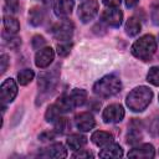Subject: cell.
Masks as SVG:
<instances>
[{
    "mask_svg": "<svg viewBox=\"0 0 159 159\" xmlns=\"http://www.w3.org/2000/svg\"><path fill=\"white\" fill-rule=\"evenodd\" d=\"M87 143V138L82 134H72L67 138V145L72 150H80Z\"/></svg>",
    "mask_w": 159,
    "mask_h": 159,
    "instance_id": "obj_17",
    "label": "cell"
},
{
    "mask_svg": "<svg viewBox=\"0 0 159 159\" xmlns=\"http://www.w3.org/2000/svg\"><path fill=\"white\" fill-rule=\"evenodd\" d=\"M102 2L108 7H117L120 4V0H102Z\"/></svg>",
    "mask_w": 159,
    "mask_h": 159,
    "instance_id": "obj_37",
    "label": "cell"
},
{
    "mask_svg": "<svg viewBox=\"0 0 159 159\" xmlns=\"http://www.w3.org/2000/svg\"><path fill=\"white\" fill-rule=\"evenodd\" d=\"M45 42H46V40H45L42 36H40V35L34 36V37H32V41H31L32 47H34L35 50H39L40 47H42V46L45 45Z\"/></svg>",
    "mask_w": 159,
    "mask_h": 159,
    "instance_id": "obj_30",
    "label": "cell"
},
{
    "mask_svg": "<svg viewBox=\"0 0 159 159\" xmlns=\"http://www.w3.org/2000/svg\"><path fill=\"white\" fill-rule=\"evenodd\" d=\"M152 98H153L152 89H149L145 86H139L129 92L125 103L129 107V109H132L133 112H142L149 106Z\"/></svg>",
    "mask_w": 159,
    "mask_h": 159,
    "instance_id": "obj_1",
    "label": "cell"
},
{
    "mask_svg": "<svg viewBox=\"0 0 159 159\" xmlns=\"http://www.w3.org/2000/svg\"><path fill=\"white\" fill-rule=\"evenodd\" d=\"M53 123H55V132L56 133H65L68 128V120L65 117H58Z\"/></svg>",
    "mask_w": 159,
    "mask_h": 159,
    "instance_id": "obj_26",
    "label": "cell"
},
{
    "mask_svg": "<svg viewBox=\"0 0 159 159\" xmlns=\"http://www.w3.org/2000/svg\"><path fill=\"white\" fill-rule=\"evenodd\" d=\"M137 2H138V0H125L127 7H133V6L137 5Z\"/></svg>",
    "mask_w": 159,
    "mask_h": 159,
    "instance_id": "obj_38",
    "label": "cell"
},
{
    "mask_svg": "<svg viewBox=\"0 0 159 159\" xmlns=\"http://www.w3.org/2000/svg\"><path fill=\"white\" fill-rule=\"evenodd\" d=\"M60 114H61V111H60L58 107L53 103V104H51V106L47 108V111H46V113H45V118H46L47 122H55V120L60 117Z\"/></svg>",
    "mask_w": 159,
    "mask_h": 159,
    "instance_id": "obj_24",
    "label": "cell"
},
{
    "mask_svg": "<svg viewBox=\"0 0 159 159\" xmlns=\"http://www.w3.org/2000/svg\"><path fill=\"white\" fill-rule=\"evenodd\" d=\"M0 62H1V73H5V71L7 68V63H9V56L2 53L0 56Z\"/></svg>",
    "mask_w": 159,
    "mask_h": 159,
    "instance_id": "obj_34",
    "label": "cell"
},
{
    "mask_svg": "<svg viewBox=\"0 0 159 159\" xmlns=\"http://www.w3.org/2000/svg\"><path fill=\"white\" fill-rule=\"evenodd\" d=\"M150 17L154 25H159V0H155L150 6Z\"/></svg>",
    "mask_w": 159,
    "mask_h": 159,
    "instance_id": "obj_28",
    "label": "cell"
},
{
    "mask_svg": "<svg viewBox=\"0 0 159 159\" xmlns=\"http://www.w3.org/2000/svg\"><path fill=\"white\" fill-rule=\"evenodd\" d=\"M155 51H157V42L154 36L152 35L142 36L132 46V53L142 61H149L152 56L155 53Z\"/></svg>",
    "mask_w": 159,
    "mask_h": 159,
    "instance_id": "obj_2",
    "label": "cell"
},
{
    "mask_svg": "<svg viewBox=\"0 0 159 159\" xmlns=\"http://www.w3.org/2000/svg\"><path fill=\"white\" fill-rule=\"evenodd\" d=\"M58 81V71L53 68L47 72H41L39 75V88L41 92H50L53 91Z\"/></svg>",
    "mask_w": 159,
    "mask_h": 159,
    "instance_id": "obj_4",
    "label": "cell"
},
{
    "mask_svg": "<svg viewBox=\"0 0 159 159\" xmlns=\"http://www.w3.org/2000/svg\"><path fill=\"white\" fill-rule=\"evenodd\" d=\"M140 31V21L137 17H129L125 22V32L129 36H135Z\"/></svg>",
    "mask_w": 159,
    "mask_h": 159,
    "instance_id": "obj_20",
    "label": "cell"
},
{
    "mask_svg": "<svg viewBox=\"0 0 159 159\" xmlns=\"http://www.w3.org/2000/svg\"><path fill=\"white\" fill-rule=\"evenodd\" d=\"M150 132L155 135H159V117L155 118L153 122H152V125H150Z\"/></svg>",
    "mask_w": 159,
    "mask_h": 159,
    "instance_id": "obj_35",
    "label": "cell"
},
{
    "mask_svg": "<svg viewBox=\"0 0 159 159\" xmlns=\"http://www.w3.org/2000/svg\"><path fill=\"white\" fill-rule=\"evenodd\" d=\"M42 157H47V158H55V159H61V158H66L67 157V150L63 147V144L61 143H55L52 145H50L48 148L45 149L43 153H41Z\"/></svg>",
    "mask_w": 159,
    "mask_h": 159,
    "instance_id": "obj_13",
    "label": "cell"
},
{
    "mask_svg": "<svg viewBox=\"0 0 159 159\" xmlns=\"http://www.w3.org/2000/svg\"><path fill=\"white\" fill-rule=\"evenodd\" d=\"M147 81L154 86H159V66L152 67L147 75Z\"/></svg>",
    "mask_w": 159,
    "mask_h": 159,
    "instance_id": "obj_25",
    "label": "cell"
},
{
    "mask_svg": "<svg viewBox=\"0 0 159 159\" xmlns=\"http://www.w3.org/2000/svg\"><path fill=\"white\" fill-rule=\"evenodd\" d=\"M17 94V86L12 78H7L2 82L0 87V99L2 104L10 103L15 99Z\"/></svg>",
    "mask_w": 159,
    "mask_h": 159,
    "instance_id": "obj_7",
    "label": "cell"
},
{
    "mask_svg": "<svg viewBox=\"0 0 159 159\" xmlns=\"http://www.w3.org/2000/svg\"><path fill=\"white\" fill-rule=\"evenodd\" d=\"M4 27H5L7 34L14 35V34H16L20 30V24L12 16H5L4 17Z\"/></svg>",
    "mask_w": 159,
    "mask_h": 159,
    "instance_id": "obj_21",
    "label": "cell"
},
{
    "mask_svg": "<svg viewBox=\"0 0 159 159\" xmlns=\"http://www.w3.org/2000/svg\"><path fill=\"white\" fill-rule=\"evenodd\" d=\"M123 118H124V108L118 103L109 104L103 111V120L106 123H118Z\"/></svg>",
    "mask_w": 159,
    "mask_h": 159,
    "instance_id": "obj_8",
    "label": "cell"
},
{
    "mask_svg": "<svg viewBox=\"0 0 159 159\" xmlns=\"http://www.w3.org/2000/svg\"><path fill=\"white\" fill-rule=\"evenodd\" d=\"M70 97H71L72 102L75 103V106L78 107V106L84 104V102H86V99H87V92H86L84 89L75 88V89L70 93Z\"/></svg>",
    "mask_w": 159,
    "mask_h": 159,
    "instance_id": "obj_22",
    "label": "cell"
},
{
    "mask_svg": "<svg viewBox=\"0 0 159 159\" xmlns=\"http://www.w3.org/2000/svg\"><path fill=\"white\" fill-rule=\"evenodd\" d=\"M98 12V2L96 0H87L78 7V17L82 22H89Z\"/></svg>",
    "mask_w": 159,
    "mask_h": 159,
    "instance_id": "obj_6",
    "label": "cell"
},
{
    "mask_svg": "<svg viewBox=\"0 0 159 159\" xmlns=\"http://www.w3.org/2000/svg\"><path fill=\"white\" fill-rule=\"evenodd\" d=\"M53 50L51 47H43V48H40V51L36 52V56H35V63L37 67L40 68H45L47 66H50V63L52 62L53 60Z\"/></svg>",
    "mask_w": 159,
    "mask_h": 159,
    "instance_id": "obj_11",
    "label": "cell"
},
{
    "mask_svg": "<svg viewBox=\"0 0 159 159\" xmlns=\"http://www.w3.org/2000/svg\"><path fill=\"white\" fill-rule=\"evenodd\" d=\"M5 4L11 12H16L19 10V0H5Z\"/></svg>",
    "mask_w": 159,
    "mask_h": 159,
    "instance_id": "obj_32",
    "label": "cell"
},
{
    "mask_svg": "<svg viewBox=\"0 0 159 159\" xmlns=\"http://www.w3.org/2000/svg\"><path fill=\"white\" fill-rule=\"evenodd\" d=\"M122 88L120 80L114 75H108L98 80L93 86V92L99 97H111L117 94Z\"/></svg>",
    "mask_w": 159,
    "mask_h": 159,
    "instance_id": "obj_3",
    "label": "cell"
},
{
    "mask_svg": "<svg viewBox=\"0 0 159 159\" xmlns=\"http://www.w3.org/2000/svg\"><path fill=\"white\" fill-rule=\"evenodd\" d=\"M92 142L98 145V147H106L108 145L109 143L113 142V135L109 133V132H104V130H97L92 134L91 137Z\"/></svg>",
    "mask_w": 159,
    "mask_h": 159,
    "instance_id": "obj_16",
    "label": "cell"
},
{
    "mask_svg": "<svg viewBox=\"0 0 159 159\" xmlns=\"http://www.w3.org/2000/svg\"><path fill=\"white\" fill-rule=\"evenodd\" d=\"M57 107H58V109L61 111V113H67V112H71L76 106H75V103L72 102V99H71V97H70V94L68 96H62V97H60L57 101H56V103H55Z\"/></svg>",
    "mask_w": 159,
    "mask_h": 159,
    "instance_id": "obj_19",
    "label": "cell"
},
{
    "mask_svg": "<svg viewBox=\"0 0 159 159\" xmlns=\"http://www.w3.org/2000/svg\"><path fill=\"white\" fill-rule=\"evenodd\" d=\"M155 154V150H154V147L152 144H142L139 147H135L133 148L129 153H128V157L129 158H137V159H150L153 158Z\"/></svg>",
    "mask_w": 159,
    "mask_h": 159,
    "instance_id": "obj_10",
    "label": "cell"
},
{
    "mask_svg": "<svg viewBox=\"0 0 159 159\" xmlns=\"http://www.w3.org/2000/svg\"><path fill=\"white\" fill-rule=\"evenodd\" d=\"M75 123H76V127L82 132H88L96 125V120H94L93 116L88 112L77 114L75 118Z\"/></svg>",
    "mask_w": 159,
    "mask_h": 159,
    "instance_id": "obj_12",
    "label": "cell"
},
{
    "mask_svg": "<svg viewBox=\"0 0 159 159\" xmlns=\"http://www.w3.org/2000/svg\"><path fill=\"white\" fill-rule=\"evenodd\" d=\"M92 157H93V154L87 150H80L78 153L73 154V158H92Z\"/></svg>",
    "mask_w": 159,
    "mask_h": 159,
    "instance_id": "obj_36",
    "label": "cell"
},
{
    "mask_svg": "<svg viewBox=\"0 0 159 159\" xmlns=\"http://www.w3.org/2000/svg\"><path fill=\"white\" fill-rule=\"evenodd\" d=\"M102 20L108 24L109 26H113V27H118L120 26L122 24V20H123V12L117 9V7H111L108 10H104L102 12Z\"/></svg>",
    "mask_w": 159,
    "mask_h": 159,
    "instance_id": "obj_9",
    "label": "cell"
},
{
    "mask_svg": "<svg viewBox=\"0 0 159 159\" xmlns=\"http://www.w3.org/2000/svg\"><path fill=\"white\" fill-rule=\"evenodd\" d=\"M34 76H35V73H34L32 70L25 68V70H22L17 73V81L21 86H26L27 83H30L34 80Z\"/></svg>",
    "mask_w": 159,
    "mask_h": 159,
    "instance_id": "obj_23",
    "label": "cell"
},
{
    "mask_svg": "<svg viewBox=\"0 0 159 159\" xmlns=\"http://www.w3.org/2000/svg\"><path fill=\"white\" fill-rule=\"evenodd\" d=\"M43 17H45V12H43V10H42L41 7L35 6V7H32V9L30 10V12H29V21H30V24H31L32 26H39V25H41L42 21H43Z\"/></svg>",
    "mask_w": 159,
    "mask_h": 159,
    "instance_id": "obj_18",
    "label": "cell"
},
{
    "mask_svg": "<svg viewBox=\"0 0 159 159\" xmlns=\"http://www.w3.org/2000/svg\"><path fill=\"white\" fill-rule=\"evenodd\" d=\"M140 139H142V134L139 133V130H138L137 128H132L130 132H129L128 135H127V143H129V144H135V143L140 142Z\"/></svg>",
    "mask_w": 159,
    "mask_h": 159,
    "instance_id": "obj_29",
    "label": "cell"
},
{
    "mask_svg": "<svg viewBox=\"0 0 159 159\" xmlns=\"http://www.w3.org/2000/svg\"><path fill=\"white\" fill-rule=\"evenodd\" d=\"M122 155H123V149L120 148L119 144L116 143H109L99 153L101 158H120Z\"/></svg>",
    "mask_w": 159,
    "mask_h": 159,
    "instance_id": "obj_15",
    "label": "cell"
},
{
    "mask_svg": "<svg viewBox=\"0 0 159 159\" xmlns=\"http://www.w3.org/2000/svg\"><path fill=\"white\" fill-rule=\"evenodd\" d=\"M56 48H57V53L60 56L65 57V56H67L70 53V51L72 48V43L70 41H60V43H57Z\"/></svg>",
    "mask_w": 159,
    "mask_h": 159,
    "instance_id": "obj_27",
    "label": "cell"
},
{
    "mask_svg": "<svg viewBox=\"0 0 159 159\" xmlns=\"http://www.w3.org/2000/svg\"><path fill=\"white\" fill-rule=\"evenodd\" d=\"M6 45L10 48H16V47H19L21 45V39L20 37H9Z\"/></svg>",
    "mask_w": 159,
    "mask_h": 159,
    "instance_id": "obj_31",
    "label": "cell"
},
{
    "mask_svg": "<svg viewBox=\"0 0 159 159\" xmlns=\"http://www.w3.org/2000/svg\"><path fill=\"white\" fill-rule=\"evenodd\" d=\"M73 6H75V2L73 0H56L55 2V14L60 17H65V16H68L72 10H73Z\"/></svg>",
    "mask_w": 159,
    "mask_h": 159,
    "instance_id": "obj_14",
    "label": "cell"
},
{
    "mask_svg": "<svg viewBox=\"0 0 159 159\" xmlns=\"http://www.w3.org/2000/svg\"><path fill=\"white\" fill-rule=\"evenodd\" d=\"M73 30H75V26L70 20H62L52 27L51 32H52V35L56 40L68 41L72 37Z\"/></svg>",
    "mask_w": 159,
    "mask_h": 159,
    "instance_id": "obj_5",
    "label": "cell"
},
{
    "mask_svg": "<svg viewBox=\"0 0 159 159\" xmlns=\"http://www.w3.org/2000/svg\"><path fill=\"white\" fill-rule=\"evenodd\" d=\"M55 138V133L53 132H43V133H41L40 135H39V139L41 140V142H47V140H51V139H53Z\"/></svg>",
    "mask_w": 159,
    "mask_h": 159,
    "instance_id": "obj_33",
    "label": "cell"
}]
</instances>
